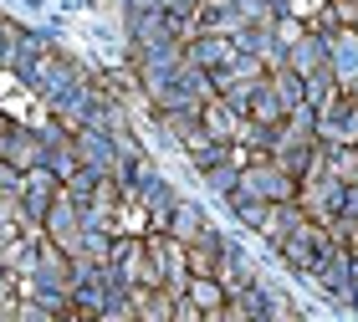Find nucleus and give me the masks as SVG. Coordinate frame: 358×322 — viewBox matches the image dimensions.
Listing matches in <instances>:
<instances>
[{"instance_id": "nucleus-1", "label": "nucleus", "mask_w": 358, "mask_h": 322, "mask_svg": "<svg viewBox=\"0 0 358 322\" xmlns=\"http://www.w3.org/2000/svg\"><path fill=\"white\" fill-rule=\"evenodd\" d=\"M236 61V46L225 41V36H189V67H200V72H220V67H231Z\"/></svg>"}, {"instance_id": "nucleus-2", "label": "nucleus", "mask_w": 358, "mask_h": 322, "mask_svg": "<svg viewBox=\"0 0 358 322\" xmlns=\"http://www.w3.org/2000/svg\"><path fill=\"white\" fill-rule=\"evenodd\" d=\"M220 261H225V246H220V240L210 235V230H205L200 240H189V246H185V266H189V277H215Z\"/></svg>"}, {"instance_id": "nucleus-3", "label": "nucleus", "mask_w": 358, "mask_h": 322, "mask_svg": "<svg viewBox=\"0 0 358 322\" xmlns=\"http://www.w3.org/2000/svg\"><path fill=\"white\" fill-rule=\"evenodd\" d=\"M0 159H6V164L10 169H36L41 164V143L36 138H31V133H10V128H6V138H0Z\"/></svg>"}, {"instance_id": "nucleus-4", "label": "nucleus", "mask_w": 358, "mask_h": 322, "mask_svg": "<svg viewBox=\"0 0 358 322\" xmlns=\"http://www.w3.org/2000/svg\"><path fill=\"white\" fill-rule=\"evenodd\" d=\"M185 297L194 302V312H200V317H220V307H225V286H220V277H189Z\"/></svg>"}, {"instance_id": "nucleus-5", "label": "nucleus", "mask_w": 358, "mask_h": 322, "mask_svg": "<svg viewBox=\"0 0 358 322\" xmlns=\"http://www.w3.org/2000/svg\"><path fill=\"white\" fill-rule=\"evenodd\" d=\"M169 235L179 240V246L200 240V235H205V215L194 210V205H174V210H169Z\"/></svg>"}, {"instance_id": "nucleus-6", "label": "nucleus", "mask_w": 358, "mask_h": 322, "mask_svg": "<svg viewBox=\"0 0 358 322\" xmlns=\"http://www.w3.org/2000/svg\"><path fill=\"white\" fill-rule=\"evenodd\" d=\"M302 36H307V31H302L297 21H282V26H276V41H282V46H297Z\"/></svg>"}]
</instances>
